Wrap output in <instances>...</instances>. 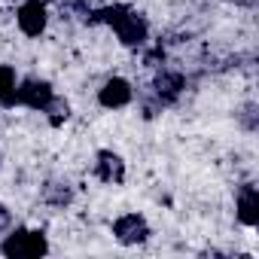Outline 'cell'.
I'll list each match as a JSON object with an SVG mask.
<instances>
[{
    "label": "cell",
    "instance_id": "obj_1",
    "mask_svg": "<svg viewBox=\"0 0 259 259\" xmlns=\"http://www.w3.org/2000/svg\"><path fill=\"white\" fill-rule=\"evenodd\" d=\"M0 253L10 259H37L49 253V241L43 229H16L4 238L0 244Z\"/></svg>",
    "mask_w": 259,
    "mask_h": 259
},
{
    "label": "cell",
    "instance_id": "obj_2",
    "mask_svg": "<svg viewBox=\"0 0 259 259\" xmlns=\"http://www.w3.org/2000/svg\"><path fill=\"white\" fill-rule=\"evenodd\" d=\"M113 31H116V37H119L122 46H132V49L144 46L147 37H150V25H147V19H144L141 13H135L132 7H128V10L119 16V22L113 25Z\"/></svg>",
    "mask_w": 259,
    "mask_h": 259
},
{
    "label": "cell",
    "instance_id": "obj_3",
    "mask_svg": "<svg viewBox=\"0 0 259 259\" xmlns=\"http://www.w3.org/2000/svg\"><path fill=\"white\" fill-rule=\"evenodd\" d=\"M113 235H116V241L125 244V247H138V244H144L153 232H150L147 217H141V213H125V217H119V220L113 223Z\"/></svg>",
    "mask_w": 259,
    "mask_h": 259
},
{
    "label": "cell",
    "instance_id": "obj_4",
    "mask_svg": "<svg viewBox=\"0 0 259 259\" xmlns=\"http://www.w3.org/2000/svg\"><path fill=\"white\" fill-rule=\"evenodd\" d=\"M52 98H55V92H52V85L46 79H25V82L16 85V104H22L28 110L43 113Z\"/></svg>",
    "mask_w": 259,
    "mask_h": 259
},
{
    "label": "cell",
    "instance_id": "obj_5",
    "mask_svg": "<svg viewBox=\"0 0 259 259\" xmlns=\"http://www.w3.org/2000/svg\"><path fill=\"white\" fill-rule=\"evenodd\" d=\"M16 22H19V31L25 37H40L49 25V10L43 0H25L16 13Z\"/></svg>",
    "mask_w": 259,
    "mask_h": 259
},
{
    "label": "cell",
    "instance_id": "obj_6",
    "mask_svg": "<svg viewBox=\"0 0 259 259\" xmlns=\"http://www.w3.org/2000/svg\"><path fill=\"white\" fill-rule=\"evenodd\" d=\"M132 98H135V89H132V82L122 79V76L107 79L101 85V92H98V104L104 110H122V107L132 104Z\"/></svg>",
    "mask_w": 259,
    "mask_h": 259
},
{
    "label": "cell",
    "instance_id": "obj_7",
    "mask_svg": "<svg viewBox=\"0 0 259 259\" xmlns=\"http://www.w3.org/2000/svg\"><path fill=\"white\" fill-rule=\"evenodd\" d=\"M183 89H186V79H183V73H177V70H162V73L153 79V98H156L162 107L177 104L180 95H183Z\"/></svg>",
    "mask_w": 259,
    "mask_h": 259
},
{
    "label": "cell",
    "instance_id": "obj_8",
    "mask_svg": "<svg viewBox=\"0 0 259 259\" xmlns=\"http://www.w3.org/2000/svg\"><path fill=\"white\" fill-rule=\"evenodd\" d=\"M95 174H98L101 183L119 186L125 180V162H122V156L113 153V150H98V156H95Z\"/></svg>",
    "mask_w": 259,
    "mask_h": 259
},
{
    "label": "cell",
    "instance_id": "obj_9",
    "mask_svg": "<svg viewBox=\"0 0 259 259\" xmlns=\"http://www.w3.org/2000/svg\"><path fill=\"white\" fill-rule=\"evenodd\" d=\"M235 213H238V223L253 229L259 223V198H256V183H244L235 195Z\"/></svg>",
    "mask_w": 259,
    "mask_h": 259
},
{
    "label": "cell",
    "instance_id": "obj_10",
    "mask_svg": "<svg viewBox=\"0 0 259 259\" xmlns=\"http://www.w3.org/2000/svg\"><path fill=\"white\" fill-rule=\"evenodd\" d=\"M16 70L10 64H0V107H16Z\"/></svg>",
    "mask_w": 259,
    "mask_h": 259
},
{
    "label": "cell",
    "instance_id": "obj_11",
    "mask_svg": "<svg viewBox=\"0 0 259 259\" xmlns=\"http://www.w3.org/2000/svg\"><path fill=\"white\" fill-rule=\"evenodd\" d=\"M43 201L52 207H67L73 201V189L67 183H46L43 186Z\"/></svg>",
    "mask_w": 259,
    "mask_h": 259
},
{
    "label": "cell",
    "instance_id": "obj_12",
    "mask_svg": "<svg viewBox=\"0 0 259 259\" xmlns=\"http://www.w3.org/2000/svg\"><path fill=\"white\" fill-rule=\"evenodd\" d=\"M43 113L49 116V125H61V122L70 116V104H67L64 98H52V101H49V107H46Z\"/></svg>",
    "mask_w": 259,
    "mask_h": 259
},
{
    "label": "cell",
    "instance_id": "obj_13",
    "mask_svg": "<svg viewBox=\"0 0 259 259\" xmlns=\"http://www.w3.org/2000/svg\"><path fill=\"white\" fill-rule=\"evenodd\" d=\"M10 226H13V213H10V207L4 201H0V235H4Z\"/></svg>",
    "mask_w": 259,
    "mask_h": 259
}]
</instances>
